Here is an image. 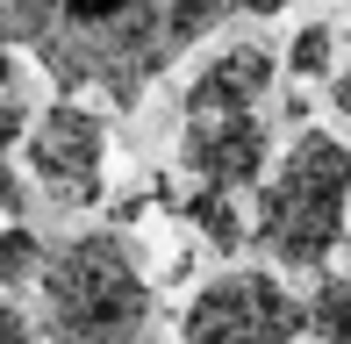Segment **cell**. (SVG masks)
Listing matches in <instances>:
<instances>
[{
  "label": "cell",
  "instance_id": "obj_9",
  "mask_svg": "<svg viewBox=\"0 0 351 344\" xmlns=\"http://www.w3.org/2000/svg\"><path fill=\"white\" fill-rule=\"evenodd\" d=\"M43 258H51V244H43L36 230H29L22 215H14V223L0 230V294H36Z\"/></svg>",
  "mask_w": 351,
  "mask_h": 344
},
{
  "label": "cell",
  "instance_id": "obj_16",
  "mask_svg": "<svg viewBox=\"0 0 351 344\" xmlns=\"http://www.w3.org/2000/svg\"><path fill=\"white\" fill-rule=\"evenodd\" d=\"M244 14H280V8H294V0H237Z\"/></svg>",
  "mask_w": 351,
  "mask_h": 344
},
{
  "label": "cell",
  "instance_id": "obj_14",
  "mask_svg": "<svg viewBox=\"0 0 351 344\" xmlns=\"http://www.w3.org/2000/svg\"><path fill=\"white\" fill-rule=\"evenodd\" d=\"M22 208H29V186H22V172H14V158H0V215L14 223Z\"/></svg>",
  "mask_w": 351,
  "mask_h": 344
},
{
  "label": "cell",
  "instance_id": "obj_5",
  "mask_svg": "<svg viewBox=\"0 0 351 344\" xmlns=\"http://www.w3.org/2000/svg\"><path fill=\"white\" fill-rule=\"evenodd\" d=\"M22 165L51 208H72V215L101 208L108 201V115H101V101L58 93L51 108H36V122L22 136Z\"/></svg>",
  "mask_w": 351,
  "mask_h": 344
},
{
  "label": "cell",
  "instance_id": "obj_13",
  "mask_svg": "<svg viewBox=\"0 0 351 344\" xmlns=\"http://www.w3.org/2000/svg\"><path fill=\"white\" fill-rule=\"evenodd\" d=\"M0 344H43L36 337V316H29L14 294H0Z\"/></svg>",
  "mask_w": 351,
  "mask_h": 344
},
{
  "label": "cell",
  "instance_id": "obj_7",
  "mask_svg": "<svg viewBox=\"0 0 351 344\" xmlns=\"http://www.w3.org/2000/svg\"><path fill=\"white\" fill-rule=\"evenodd\" d=\"M280 86V51L265 43H222L194 65V79L180 93V115H244Z\"/></svg>",
  "mask_w": 351,
  "mask_h": 344
},
{
  "label": "cell",
  "instance_id": "obj_8",
  "mask_svg": "<svg viewBox=\"0 0 351 344\" xmlns=\"http://www.w3.org/2000/svg\"><path fill=\"white\" fill-rule=\"evenodd\" d=\"M165 208L180 215V223H194L201 230V244L222 258H237L251 244V215H244V201L230 194V186H186V194H172L165 186Z\"/></svg>",
  "mask_w": 351,
  "mask_h": 344
},
{
  "label": "cell",
  "instance_id": "obj_12",
  "mask_svg": "<svg viewBox=\"0 0 351 344\" xmlns=\"http://www.w3.org/2000/svg\"><path fill=\"white\" fill-rule=\"evenodd\" d=\"M29 122H36V108H29L14 86H0V158H14V151H22Z\"/></svg>",
  "mask_w": 351,
  "mask_h": 344
},
{
  "label": "cell",
  "instance_id": "obj_15",
  "mask_svg": "<svg viewBox=\"0 0 351 344\" xmlns=\"http://www.w3.org/2000/svg\"><path fill=\"white\" fill-rule=\"evenodd\" d=\"M330 108L351 122V58H337V72H330Z\"/></svg>",
  "mask_w": 351,
  "mask_h": 344
},
{
  "label": "cell",
  "instance_id": "obj_17",
  "mask_svg": "<svg viewBox=\"0 0 351 344\" xmlns=\"http://www.w3.org/2000/svg\"><path fill=\"white\" fill-rule=\"evenodd\" d=\"M130 344H143V337H130Z\"/></svg>",
  "mask_w": 351,
  "mask_h": 344
},
{
  "label": "cell",
  "instance_id": "obj_10",
  "mask_svg": "<svg viewBox=\"0 0 351 344\" xmlns=\"http://www.w3.org/2000/svg\"><path fill=\"white\" fill-rule=\"evenodd\" d=\"M301 302H308V337L315 344H351V273H323Z\"/></svg>",
  "mask_w": 351,
  "mask_h": 344
},
{
  "label": "cell",
  "instance_id": "obj_2",
  "mask_svg": "<svg viewBox=\"0 0 351 344\" xmlns=\"http://www.w3.org/2000/svg\"><path fill=\"white\" fill-rule=\"evenodd\" d=\"M344 237H351V144L330 130H301L258 180L251 244L280 273H323Z\"/></svg>",
  "mask_w": 351,
  "mask_h": 344
},
{
  "label": "cell",
  "instance_id": "obj_1",
  "mask_svg": "<svg viewBox=\"0 0 351 344\" xmlns=\"http://www.w3.org/2000/svg\"><path fill=\"white\" fill-rule=\"evenodd\" d=\"M237 0H0V43L51 72L58 93L136 108Z\"/></svg>",
  "mask_w": 351,
  "mask_h": 344
},
{
  "label": "cell",
  "instance_id": "obj_18",
  "mask_svg": "<svg viewBox=\"0 0 351 344\" xmlns=\"http://www.w3.org/2000/svg\"><path fill=\"white\" fill-rule=\"evenodd\" d=\"M344 244H351V237H344Z\"/></svg>",
  "mask_w": 351,
  "mask_h": 344
},
{
  "label": "cell",
  "instance_id": "obj_11",
  "mask_svg": "<svg viewBox=\"0 0 351 344\" xmlns=\"http://www.w3.org/2000/svg\"><path fill=\"white\" fill-rule=\"evenodd\" d=\"M280 65H287V79H330V72H337V29L330 22H301Z\"/></svg>",
  "mask_w": 351,
  "mask_h": 344
},
{
  "label": "cell",
  "instance_id": "obj_4",
  "mask_svg": "<svg viewBox=\"0 0 351 344\" xmlns=\"http://www.w3.org/2000/svg\"><path fill=\"white\" fill-rule=\"evenodd\" d=\"M308 302L287 287L280 265H230L201 280V294L180 316V344H301Z\"/></svg>",
  "mask_w": 351,
  "mask_h": 344
},
{
  "label": "cell",
  "instance_id": "obj_6",
  "mask_svg": "<svg viewBox=\"0 0 351 344\" xmlns=\"http://www.w3.org/2000/svg\"><path fill=\"white\" fill-rule=\"evenodd\" d=\"M172 158H180V172L194 186L244 194V186H258L273 172V130L258 122V108H244V115H186Z\"/></svg>",
  "mask_w": 351,
  "mask_h": 344
},
{
  "label": "cell",
  "instance_id": "obj_3",
  "mask_svg": "<svg viewBox=\"0 0 351 344\" xmlns=\"http://www.w3.org/2000/svg\"><path fill=\"white\" fill-rule=\"evenodd\" d=\"M158 280L136 265L130 237L86 230L43 258L36 280V337L43 344H130L151 323Z\"/></svg>",
  "mask_w": 351,
  "mask_h": 344
}]
</instances>
